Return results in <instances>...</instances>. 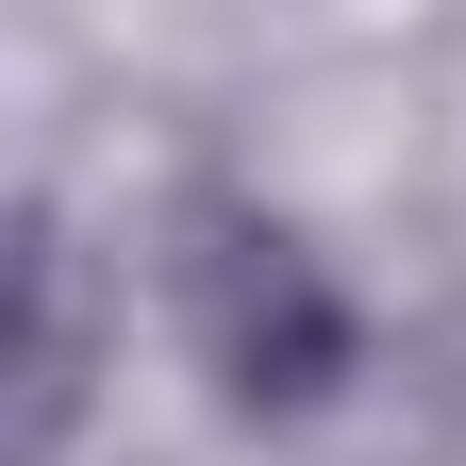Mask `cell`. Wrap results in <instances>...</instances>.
Returning a JSON list of instances; mask_svg holds the SVG:
<instances>
[{"label": "cell", "mask_w": 466, "mask_h": 466, "mask_svg": "<svg viewBox=\"0 0 466 466\" xmlns=\"http://www.w3.org/2000/svg\"><path fill=\"white\" fill-rule=\"evenodd\" d=\"M84 383H100V267L67 217H17V466H67L84 433Z\"/></svg>", "instance_id": "2"}, {"label": "cell", "mask_w": 466, "mask_h": 466, "mask_svg": "<svg viewBox=\"0 0 466 466\" xmlns=\"http://www.w3.org/2000/svg\"><path fill=\"white\" fill-rule=\"evenodd\" d=\"M167 300H184V350H200V383L233 400V417H317V400L350 383V283L267 200H184Z\"/></svg>", "instance_id": "1"}]
</instances>
